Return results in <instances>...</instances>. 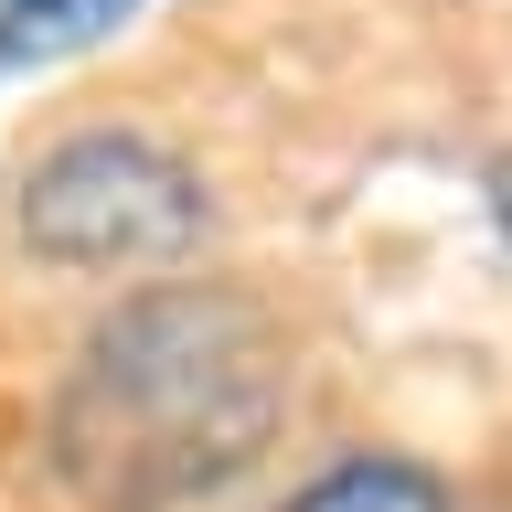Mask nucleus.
<instances>
[{
    "instance_id": "nucleus-1",
    "label": "nucleus",
    "mask_w": 512,
    "mask_h": 512,
    "mask_svg": "<svg viewBox=\"0 0 512 512\" xmlns=\"http://www.w3.org/2000/svg\"><path fill=\"white\" fill-rule=\"evenodd\" d=\"M288 342L224 278H150L96 320L54 384V470L86 512H192L267 459Z\"/></svg>"
},
{
    "instance_id": "nucleus-2",
    "label": "nucleus",
    "mask_w": 512,
    "mask_h": 512,
    "mask_svg": "<svg viewBox=\"0 0 512 512\" xmlns=\"http://www.w3.org/2000/svg\"><path fill=\"white\" fill-rule=\"evenodd\" d=\"M203 224H214L203 171L171 139L128 128V118L43 139L22 160V182H11V235L43 267H86V278H107V267H171V256L203 246Z\"/></svg>"
},
{
    "instance_id": "nucleus-3",
    "label": "nucleus",
    "mask_w": 512,
    "mask_h": 512,
    "mask_svg": "<svg viewBox=\"0 0 512 512\" xmlns=\"http://www.w3.org/2000/svg\"><path fill=\"white\" fill-rule=\"evenodd\" d=\"M278 512H459L438 459H406V448H352L331 470H310Z\"/></svg>"
},
{
    "instance_id": "nucleus-4",
    "label": "nucleus",
    "mask_w": 512,
    "mask_h": 512,
    "mask_svg": "<svg viewBox=\"0 0 512 512\" xmlns=\"http://www.w3.org/2000/svg\"><path fill=\"white\" fill-rule=\"evenodd\" d=\"M139 11H150V0H0V75L96 54V43H118Z\"/></svg>"
},
{
    "instance_id": "nucleus-5",
    "label": "nucleus",
    "mask_w": 512,
    "mask_h": 512,
    "mask_svg": "<svg viewBox=\"0 0 512 512\" xmlns=\"http://www.w3.org/2000/svg\"><path fill=\"white\" fill-rule=\"evenodd\" d=\"M480 203H491V235H502V246H512V150L491 160V171H480Z\"/></svg>"
}]
</instances>
